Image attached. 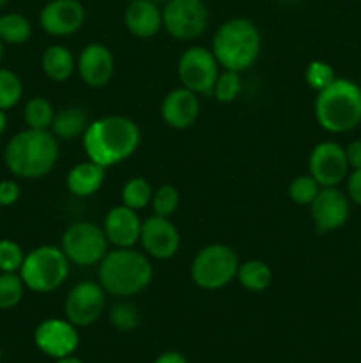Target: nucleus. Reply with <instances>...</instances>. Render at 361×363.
Segmentation results:
<instances>
[{
	"label": "nucleus",
	"instance_id": "nucleus-1",
	"mask_svg": "<svg viewBox=\"0 0 361 363\" xmlns=\"http://www.w3.org/2000/svg\"><path fill=\"white\" fill-rule=\"evenodd\" d=\"M140 140L138 124L124 116H105L91 121L81 137L87 160L99 163L105 169L131 158L137 152Z\"/></svg>",
	"mask_w": 361,
	"mask_h": 363
},
{
	"label": "nucleus",
	"instance_id": "nucleus-2",
	"mask_svg": "<svg viewBox=\"0 0 361 363\" xmlns=\"http://www.w3.org/2000/svg\"><path fill=\"white\" fill-rule=\"evenodd\" d=\"M59 138L52 131H20L6 144L4 162L11 174L21 179H41L59 162Z\"/></svg>",
	"mask_w": 361,
	"mask_h": 363
},
{
	"label": "nucleus",
	"instance_id": "nucleus-3",
	"mask_svg": "<svg viewBox=\"0 0 361 363\" xmlns=\"http://www.w3.org/2000/svg\"><path fill=\"white\" fill-rule=\"evenodd\" d=\"M98 279L106 294L115 298H131L147 289L154 269L147 254L134 248L110 250L99 262Z\"/></svg>",
	"mask_w": 361,
	"mask_h": 363
},
{
	"label": "nucleus",
	"instance_id": "nucleus-4",
	"mask_svg": "<svg viewBox=\"0 0 361 363\" xmlns=\"http://www.w3.org/2000/svg\"><path fill=\"white\" fill-rule=\"evenodd\" d=\"M262 50V35L257 25L248 18H230L219 25L212 38L216 60L223 69L243 73L255 64Z\"/></svg>",
	"mask_w": 361,
	"mask_h": 363
},
{
	"label": "nucleus",
	"instance_id": "nucleus-5",
	"mask_svg": "<svg viewBox=\"0 0 361 363\" xmlns=\"http://www.w3.org/2000/svg\"><path fill=\"white\" fill-rule=\"evenodd\" d=\"M315 119L329 133H347L361 124V87L347 78H338L317 92Z\"/></svg>",
	"mask_w": 361,
	"mask_h": 363
},
{
	"label": "nucleus",
	"instance_id": "nucleus-6",
	"mask_svg": "<svg viewBox=\"0 0 361 363\" xmlns=\"http://www.w3.org/2000/svg\"><path fill=\"white\" fill-rule=\"evenodd\" d=\"M69 259L60 247L41 245L28 254L20 268L25 287L32 293L48 294L59 289L69 277Z\"/></svg>",
	"mask_w": 361,
	"mask_h": 363
},
{
	"label": "nucleus",
	"instance_id": "nucleus-7",
	"mask_svg": "<svg viewBox=\"0 0 361 363\" xmlns=\"http://www.w3.org/2000/svg\"><path fill=\"white\" fill-rule=\"evenodd\" d=\"M239 264L237 252L232 247L223 243L207 245L195 255L190 275L200 289L218 291L236 280Z\"/></svg>",
	"mask_w": 361,
	"mask_h": 363
},
{
	"label": "nucleus",
	"instance_id": "nucleus-8",
	"mask_svg": "<svg viewBox=\"0 0 361 363\" xmlns=\"http://www.w3.org/2000/svg\"><path fill=\"white\" fill-rule=\"evenodd\" d=\"M108 245L110 241L103 227L92 222H76L64 230L60 248L71 264L91 268L105 259Z\"/></svg>",
	"mask_w": 361,
	"mask_h": 363
},
{
	"label": "nucleus",
	"instance_id": "nucleus-9",
	"mask_svg": "<svg viewBox=\"0 0 361 363\" xmlns=\"http://www.w3.org/2000/svg\"><path fill=\"white\" fill-rule=\"evenodd\" d=\"M161 11L163 28L177 41H195L207 30L209 9L204 0H168Z\"/></svg>",
	"mask_w": 361,
	"mask_h": 363
},
{
	"label": "nucleus",
	"instance_id": "nucleus-10",
	"mask_svg": "<svg viewBox=\"0 0 361 363\" xmlns=\"http://www.w3.org/2000/svg\"><path fill=\"white\" fill-rule=\"evenodd\" d=\"M219 64L214 53L204 46H191L180 55L177 74L183 87L198 96H212L219 74Z\"/></svg>",
	"mask_w": 361,
	"mask_h": 363
},
{
	"label": "nucleus",
	"instance_id": "nucleus-11",
	"mask_svg": "<svg viewBox=\"0 0 361 363\" xmlns=\"http://www.w3.org/2000/svg\"><path fill=\"white\" fill-rule=\"evenodd\" d=\"M106 307V291L101 284L80 282L69 291L64 301V312L67 321L74 326H91L103 315Z\"/></svg>",
	"mask_w": 361,
	"mask_h": 363
},
{
	"label": "nucleus",
	"instance_id": "nucleus-12",
	"mask_svg": "<svg viewBox=\"0 0 361 363\" xmlns=\"http://www.w3.org/2000/svg\"><path fill=\"white\" fill-rule=\"evenodd\" d=\"M349 169L345 149L336 142H321L311 149L308 158V174L322 188L338 186L347 177Z\"/></svg>",
	"mask_w": 361,
	"mask_h": 363
},
{
	"label": "nucleus",
	"instance_id": "nucleus-13",
	"mask_svg": "<svg viewBox=\"0 0 361 363\" xmlns=\"http://www.w3.org/2000/svg\"><path fill=\"white\" fill-rule=\"evenodd\" d=\"M34 342L41 353L52 358H66L74 354L80 346V335L67 319H45L34 332Z\"/></svg>",
	"mask_w": 361,
	"mask_h": 363
},
{
	"label": "nucleus",
	"instance_id": "nucleus-14",
	"mask_svg": "<svg viewBox=\"0 0 361 363\" xmlns=\"http://www.w3.org/2000/svg\"><path fill=\"white\" fill-rule=\"evenodd\" d=\"M85 7L80 0H50L39 14L42 30L55 38L73 35L84 27Z\"/></svg>",
	"mask_w": 361,
	"mask_h": 363
},
{
	"label": "nucleus",
	"instance_id": "nucleus-15",
	"mask_svg": "<svg viewBox=\"0 0 361 363\" xmlns=\"http://www.w3.org/2000/svg\"><path fill=\"white\" fill-rule=\"evenodd\" d=\"M140 243L149 257L166 261L179 252L180 234L170 218L154 215L142 222Z\"/></svg>",
	"mask_w": 361,
	"mask_h": 363
},
{
	"label": "nucleus",
	"instance_id": "nucleus-16",
	"mask_svg": "<svg viewBox=\"0 0 361 363\" xmlns=\"http://www.w3.org/2000/svg\"><path fill=\"white\" fill-rule=\"evenodd\" d=\"M311 220L319 233H331L340 229L350 215L349 197L336 186L321 188L310 204Z\"/></svg>",
	"mask_w": 361,
	"mask_h": 363
},
{
	"label": "nucleus",
	"instance_id": "nucleus-17",
	"mask_svg": "<svg viewBox=\"0 0 361 363\" xmlns=\"http://www.w3.org/2000/svg\"><path fill=\"white\" fill-rule=\"evenodd\" d=\"M76 71L88 87H105L112 82L115 71V60L105 45L91 43L80 52L76 59Z\"/></svg>",
	"mask_w": 361,
	"mask_h": 363
},
{
	"label": "nucleus",
	"instance_id": "nucleus-18",
	"mask_svg": "<svg viewBox=\"0 0 361 363\" xmlns=\"http://www.w3.org/2000/svg\"><path fill=\"white\" fill-rule=\"evenodd\" d=\"M163 123L173 130H188L197 123L200 116V99L198 94L186 87H177L163 98L161 108Z\"/></svg>",
	"mask_w": 361,
	"mask_h": 363
},
{
	"label": "nucleus",
	"instance_id": "nucleus-19",
	"mask_svg": "<svg viewBox=\"0 0 361 363\" xmlns=\"http://www.w3.org/2000/svg\"><path fill=\"white\" fill-rule=\"evenodd\" d=\"M103 230L115 248H133L140 241L142 220L138 211L120 204L106 213Z\"/></svg>",
	"mask_w": 361,
	"mask_h": 363
},
{
	"label": "nucleus",
	"instance_id": "nucleus-20",
	"mask_svg": "<svg viewBox=\"0 0 361 363\" xmlns=\"http://www.w3.org/2000/svg\"><path fill=\"white\" fill-rule=\"evenodd\" d=\"M124 25L138 39H149L163 28V11L152 0H133L124 11Z\"/></svg>",
	"mask_w": 361,
	"mask_h": 363
},
{
	"label": "nucleus",
	"instance_id": "nucleus-21",
	"mask_svg": "<svg viewBox=\"0 0 361 363\" xmlns=\"http://www.w3.org/2000/svg\"><path fill=\"white\" fill-rule=\"evenodd\" d=\"M106 169L99 163L87 160V162L76 163L73 169L67 172V190L74 195V197L87 199L98 194L101 190L103 183H105Z\"/></svg>",
	"mask_w": 361,
	"mask_h": 363
},
{
	"label": "nucleus",
	"instance_id": "nucleus-22",
	"mask_svg": "<svg viewBox=\"0 0 361 363\" xmlns=\"http://www.w3.org/2000/svg\"><path fill=\"white\" fill-rule=\"evenodd\" d=\"M41 67L46 78L62 84L76 71V59L73 52L64 45H52L42 52Z\"/></svg>",
	"mask_w": 361,
	"mask_h": 363
},
{
	"label": "nucleus",
	"instance_id": "nucleus-23",
	"mask_svg": "<svg viewBox=\"0 0 361 363\" xmlns=\"http://www.w3.org/2000/svg\"><path fill=\"white\" fill-rule=\"evenodd\" d=\"M88 124H91L88 113L81 106H67L60 112H55L50 131L60 140H74L78 137H84Z\"/></svg>",
	"mask_w": 361,
	"mask_h": 363
},
{
	"label": "nucleus",
	"instance_id": "nucleus-24",
	"mask_svg": "<svg viewBox=\"0 0 361 363\" xmlns=\"http://www.w3.org/2000/svg\"><path fill=\"white\" fill-rule=\"evenodd\" d=\"M236 279L250 293H262L271 286L273 272L268 262L260 261V259H251V261L239 264Z\"/></svg>",
	"mask_w": 361,
	"mask_h": 363
},
{
	"label": "nucleus",
	"instance_id": "nucleus-25",
	"mask_svg": "<svg viewBox=\"0 0 361 363\" xmlns=\"http://www.w3.org/2000/svg\"><path fill=\"white\" fill-rule=\"evenodd\" d=\"M30 35L32 25L23 14L6 13L0 16V39L4 45H23Z\"/></svg>",
	"mask_w": 361,
	"mask_h": 363
},
{
	"label": "nucleus",
	"instance_id": "nucleus-26",
	"mask_svg": "<svg viewBox=\"0 0 361 363\" xmlns=\"http://www.w3.org/2000/svg\"><path fill=\"white\" fill-rule=\"evenodd\" d=\"M53 117H55V108H53L48 99L41 98V96L28 99L27 105H25L23 119L27 128H30V130L50 131Z\"/></svg>",
	"mask_w": 361,
	"mask_h": 363
},
{
	"label": "nucleus",
	"instance_id": "nucleus-27",
	"mask_svg": "<svg viewBox=\"0 0 361 363\" xmlns=\"http://www.w3.org/2000/svg\"><path fill=\"white\" fill-rule=\"evenodd\" d=\"M152 194L154 191H152V186L149 184L147 179H144V177H131L122 186L120 199H122L124 206L134 209V211H140V209H145L151 204Z\"/></svg>",
	"mask_w": 361,
	"mask_h": 363
},
{
	"label": "nucleus",
	"instance_id": "nucleus-28",
	"mask_svg": "<svg viewBox=\"0 0 361 363\" xmlns=\"http://www.w3.org/2000/svg\"><path fill=\"white\" fill-rule=\"evenodd\" d=\"M23 98V82L14 71L0 67V110L14 108Z\"/></svg>",
	"mask_w": 361,
	"mask_h": 363
},
{
	"label": "nucleus",
	"instance_id": "nucleus-29",
	"mask_svg": "<svg viewBox=\"0 0 361 363\" xmlns=\"http://www.w3.org/2000/svg\"><path fill=\"white\" fill-rule=\"evenodd\" d=\"M25 284L20 273H0V311H11L23 300Z\"/></svg>",
	"mask_w": 361,
	"mask_h": 363
},
{
	"label": "nucleus",
	"instance_id": "nucleus-30",
	"mask_svg": "<svg viewBox=\"0 0 361 363\" xmlns=\"http://www.w3.org/2000/svg\"><path fill=\"white\" fill-rule=\"evenodd\" d=\"M321 184L310 176V174H303L290 181L289 184V197L294 204L297 206H310L317 194L321 191Z\"/></svg>",
	"mask_w": 361,
	"mask_h": 363
},
{
	"label": "nucleus",
	"instance_id": "nucleus-31",
	"mask_svg": "<svg viewBox=\"0 0 361 363\" xmlns=\"http://www.w3.org/2000/svg\"><path fill=\"white\" fill-rule=\"evenodd\" d=\"M241 87H243L241 73L223 69V73L218 74V80H216L214 89H212V98L219 103H232L241 94Z\"/></svg>",
	"mask_w": 361,
	"mask_h": 363
},
{
	"label": "nucleus",
	"instance_id": "nucleus-32",
	"mask_svg": "<svg viewBox=\"0 0 361 363\" xmlns=\"http://www.w3.org/2000/svg\"><path fill=\"white\" fill-rule=\"evenodd\" d=\"M179 204L180 194L176 186H172V184H163V186H159L158 190L152 194L151 206L154 215L158 216H166V218H170V216L177 211Z\"/></svg>",
	"mask_w": 361,
	"mask_h": 363
},
{
	"label": "nucleus",
	"instance_id": "nucleus-33",
	"mask_svg": "<svg viewBox=\"0 0 361 363\" xmlns=\"http://www.w3.org/2000/svg\"><path fill=\"white\" fill-rule=\"evenodd\" d=\"M304 80H306L308 87L321 92L336 80V74L331 64L324 62V60H311L304 69Z\"/></svg>",
	"mask_w": 361,
	"mask_h": 363
},
{
	"label": "nucleus",
	"instance_id": "nucleus-34",
	"mask_svg": "<svg viewBox=\"0 0 361 363\" xmlns=\"http://www.w3.org/2000/svg\"><path fill=\"white\" fill-rule=\"evenodd\" d=\"M110 321L120 332H131L140 325V314L130 301H120L115 303L110 311Z\"/></svg>",
	"mask_w": 361,
	"mask_h": 363
},
{
	"label": "nucleus",
	"instance_id": "nucleus-35",
	"mask_svg": "<svg viewBox=\"0 0 361 363\" xmlns=\"http://www.w3.org/2000/svg\"><path fill=\"white\" fill-rule=\"evenodd\" d=\"M25 252L16 241L0 240V273H20Z\"/></svg>",
	"mask_w": 361,
	"mask_h": 363
},
{
	"label": "nucleus",
	"instance_id": "nucleus-36",
	"mask_svg": "<svg viewBox=\"0 0 361 363\" xmlns=\"http://www.w3.org/2000/svg\"><path fill=\"white\" fill-rule=\"evenodd\" d=\"M21 195V188L16 181L4 179L0 181V208H9L16 204Z\"/></svg>",
	"mask_w": 361,
	"mask_h": 363
},
{
	"label": "nucleus",
	"instance_id": "nucleus-37",
	"mask_svg": "<svg viewBox=\"0 0 361 363\" xmlns=\"http://www.w3.org/2000/svg\"><path fill=\"white\" fill-rule=\"evenodd\" d=\"M347 197L354 204L361 206V169H353L349 179H347Z\"/></svg>",
	"mask_w": 361,
	"mask_h": 363
},
{
	"label": "nucleus",
	"instance_id": "nucleus-38",
	"mask_svg": "<svg viewBox=\"0 0 361 363\" xmlns=\"http://www.w3.org/2000/svg\"><path fill=\"white\" fill-rule=\"evenodd\" d=\"M345 156L347 162H349V167H353V169H361V140L350 142L345 147Z\"/></svg>",
	"mask_w": 361,
	"mask_h": 363
},
{
	"label": "nucleus",
	"instance_id": "nucleus-39",
	"mask_svg": "<svg viewBox=\"0 0 361 363\" xmlns=\"http://www.w3.org/2000/svg\"><path fill=\"white\" fill-rule=\"evenodd\" d=\"M154 363H188V360L177 351H166V353L159 354Z\"/></svg>",
	"mask_w": 361,
	"mask_h": 363
},
{
	"label": "nucleus",
	"instance_id": "nucleus-40",
	"mask_svg": "<svg viewBox=\"0 0 361 363\" xmlns=\"http://www.w3.org/2000/svg\"><path fill=\"white\" fill-rule=\"evenodd\" d=\"M7 123H9V121H7L6 112H4V110H0V137H2V135L6 133Z\"/></svg>",
	"mask_w": 361,
	"mask_h": 363
},
{
	"label": "nucleus",
	"instance_id": "nucleus-41",
	"mask_svg": "<svg viewBox=\"0 0 361 363\" xmlns=\"http://www.w3.org/2000/svg\"><path fill=\"white\" fill-rule=\"evenodd\" d=\"M57 363H84L81 360H78V358H74L73 354H71V357H66V358H59V360H57Z\"/></svg>",
	"mask_w": 361,
	"mask_h": 363
},
{
	"label": "nucleus",
	"instance_id": "nucleus-42",
	"mask_svg": "<svg viewBox=\"0 0 361 363\" xmlns=\"http://www.w3.org/2000/svg\"><path fill=\"white\" fill-rule=\"evenodd\" d=\"M4 60V43H2V39H0V62H2Z\"/></svg>",
	"mask_w": 361,
	"mask_h": 363
},
{
	"label": "nucleus",
	"instance_id": "nucleus-43",
	"mask_svg": "<svg viewBox=\"0 0 361 363\" xmlns=\"http://www.w3.org/2000/svg\"><path fill=\"white\" fill-rule=\"evenodd\" d=\"M152 2H154V4H166L168 0H152Z\"/></svg>",
	"mask_w": 361,
	"mask_h": 363
},
{
	"label": "nucleus",
	"instance_id": "nucleus-44",
	"mask_svg": "<svg viewBox=\"0 0 361 363\" xmlns=\"http://www.w3.org/2000/svg\"><path fill=\"white\" fill-rule=\"evenodd\" d=\"M7 2H9V0H0V7H4V6H6Z\"/></svg>",
	"mask_w": 361,
	"mask_h": 363
},
{
	"label": "nucleus",
	"instance_id": "nucleus-45",
	"mask_svg": "<svg viewBox=\"0 0 361 363\" xmlns=\"http://www.w3.org/2000/svg\"><path fill=\"white\" fill-rule=\"evenodd\" d=\"M0 363H2V350H0Z\"/></svg>",
	"mask_w": 361,
	"mask_h": 363
},
{
	"label": "nucleus",
	"instance_id": "nucleus-46",
	"mask_svg": "<svg viewBox=\"0 0 361 363\" xmlns=\"http://www.w3.org/2000/svg\"><path fill=\"white\" fill-rule=\"evenodd\" d=\"M127 2H133V0H127Z\"/></svg>",
	"mask_w": 361,
	"mask_h": 363
}]
</instances>
